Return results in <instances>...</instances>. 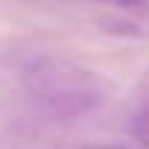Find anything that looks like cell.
<instances>
[{
  "label": "cell",
  "mask_w": 149,
  "mask_h": 149,
  "mask_svg": "<svg viewBox=\"0 0 149 149\" xmlns=\"http://www.w3.org/2000/svg\"><path fill=\"white\" fill-rule=\"evenodd\" d=\"M127 133L133 135V141L138 146L149 149V69L144 72L138 88H135L133 108L127 116Z\"/></svg>",
  "instance_id": "cell-2"
},
{
  "label": "cell",
  "mask_w": 149,
  "mask_h": 149,
  "mask_svg": "<svg viewBox=\"0 0 149 149\" xmlns=\"http://www.w3.org/2000/svg\"><path fill=\"white\" fill-rule=\"evenodd\" d=\"M58 149H127V146H116V144H64Z\"/></svg>",
  "instance_id": "cell-4"
},
{
  "label": "cell",
  "mask_w": 149,
  "mask_h": 149,
  "mask_svg": "<svg viewBox=\"0 0 149 149\" xmlns=\"http://www.w3.org/2000/svg\"><path fill=\"white\" fill-rule=\"evenodd\" d=\"M83 3L108 6V8L119 11V14H127V17H146L149 14V0H83Z\"/></svg>",
  "instance_id": "cell-3"
},
{
  "label": "cell",
  "mask_w": 149,
  "mask_h": 149,
  "mask_svg": "<svg viewBox=\"0 0 149 149\" xmlns=\"http://www.w3.org/2000/svg\"><path fill=\"white\" fill-rule=\"evenodd\" d=\"M25 97L53 122H77L105 102V86L88 66L61 55H36L19 72Z\"/></svg>",
  "instance_id": "cell-1"
}]
</instances>
